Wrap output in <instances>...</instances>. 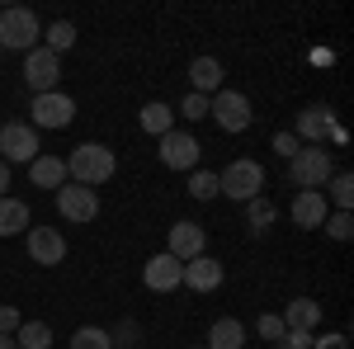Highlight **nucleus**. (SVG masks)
<instances>
[{
    "label": "nucleus",
    "mask_w": 354,
    "mask_h": 349,
    "mask_svg": "<svg viewBox=\"0 0 354 349\" xmlns=\"http://www.w3.org/2000/svg\"><path fill=\"white\" fill-rule=\"evenodd\" d=\"M113 170H118V156H113V147H104V142H81L66 156V180L71 185H85V189L109 185Z\"/></svg>",
    "instance_id": "1"
},
{
    "label": "nucleus",
    "mask_w": 354,
    "mask_h": 349,
    "mask_svg": "<svg viewBox=\"0 0 354 349\" xmlns=\"http://www.w3.org/2000/svg\"><path fill=\"white\" fill-rule=\"evenodd\" d=\"M43 43V24L38 15L15 5V10H0V53H33Z\"/></svg>",
    "instance_id": "2"
},
{
    "label": "nucleus",
    "mask_w": 354,
    "mask_h": 349,
    "mask_svg": "<svg viewBox=\"0 0 354 349\" xmlns=\"http://www.w3.org/2000/svg\"><path fill=\"white\" fill-rule=\"evenodd\" d=\"M218 194L222 198H236V203L260 198V194H265V165L250 161V156H236V161L218 175Z\"/></svg>",
    "instance_id": "3"
},
{
    "label": "nucleus",
    "mask_w": 354,
    "mask_h": 349,
    "mask_svg": "<svg viewBox=\"0 0 354 349\" xmlns=\"http://www.w3.org/2000/svg\"><path fill=\"white\" fill-rule=\"evenodd\" d=\"M208 118L218 123L222 133H245V128L255 123L250 95H241V90H218V95L208 100Z\"/></svg>",
    "instance_id": "4"
},
{
    "label": "nucleus",
    "mask_w": 354,
    "mask_h": 349,
    "mask_svg": "<svg viewBox=\"0 0 354 349\" xmlns=\"http://www.w3.org/2000/svg\"><path fill=\"white\" fill-rule=\"evenodd\" d=\"M330 175H335V161H330L326 147H302L298 156L288 161V180L298 189H326Z\"/></svg>",
    "instance_id": "5"
},
{
    "label": "nucleus",
    "mask_w": 354,
    "mask_h": 349,
    "mask_svg": "<svg viewBox=\"0 0 354 349\" xmlns=\"http://www.w3.org/2000/svg\"><path fill=\"white\" fill-rule=\"evenodd\" d=\"M43 156V147H38V128L33 123H5L0 128V161L5 165H28Z\"/></svg>",
    "instance_id": "6"
},
{
    "label": "nucleus",
    "mask_w": 354,
    "mask_h": 349,
    "mask_svg": "<svg viewBox=\"0 0 354 349\" xmlns=\"http://www.w3.org/2000/svg\"><path fill=\"white\" fill-rule=\"evenodd\" d=\"M28 123H33V128H71V123H76V100L62 95V90L33 95V100H28Z\"/></svg>",
    "instance_id": "7"
},
{
    "label": "nucleus",
    "mask_w": 354,
    "mask_h": 349,
    "mask_svg": "<svg viewBox=\"0 0 354 349\" xmlns=\"http://www.w3.org/2000/svg\"><path fill=\"white\" fill-rule=\"evenodd\" d=\"M156 156L165 170H198V137L185 128H170L165 137H156Z\"/></svg>",
    "instance_id": "8"
},
{
    "label": "nucleus",
    "mask_w": 354,
    "mask_h": 349,
    "mask_svg": "<svg viewBox=\"0 0 354 349\" xmlns=\"http://www.w3.org/2000/svg\"><path fill=\"white\" fill-rule=\"evenodd\" d=\"M57 213L66 217V222H76V227H85V222H95L100 217V189H85V185H66L57 189Z\"/></svg>",
    "instance_id": "9"
},
{
    "label": "nucleus",
    "mask_w": 354,
    "mask_h": 349,
    "mask_svg": "<svg viewBox=\"0 0 354 349\" xmlns=\"http://www.w3.org/2000/svg\"><path fill=\"white\" fill-rule=\"evenodd\" d=\"M57 81H62V57L48 53V48L24 53V85L33 90V95H53Z\"/></svg>",
    "instance_id": "10"
},
{
    "label": "nucleus",
    "mask_w": 354,
    "mask_h": 349,
    "mask_svg": "<svg viewBox=\"0 0 354 349\" xmlns=\"http://www.w3.org/2000/svg\"><path fill=\"white\" fill-rule=\"evenodd\" d=\"M330 128H335V109L330 104H307L298 113V128H293V137H298L302 147H326Z\"/></svg>",
    "instance_id": "11"
},
{
    "label": "nucleus",
    "mask_w": 354,
    "mask_h": 349,
    "mask_svg": "<svg viewBox=\"0 0 354 349\" xmlns=\"http://www.w3.org/2000/svg\"><path fill=\"white\" fill-rule=\"evenodd\" d=\"M203 245H208V232L198 222H175L170 236H165V255H175L180 265H189V260L203 255Z\"/></svg>",
    "instance_id": "12"
},
{
    "label": "nucleus",
    "mask_w": 354,
    "mask_h": 349,
    "mask_svg": "<svg viewBox=\"0 0 354 349\" xmlns=\"http://www.w3.org/2000/svg\"><path fill=\"white\" fill-rule=\"evenodd\" d=\"M330 203L322 189H298L293 194V203H288V217H293V227H302V232H317L322 222H326Z\"/></svg>",
    "instance_id": "13"
},
{
    "label": "nucleus",
    "mask_w": 354,
    "mask_h": 349,
    "mask_svg": "<svg viewBox=\"0 0 354 349\" xmlns=\"http://www.w3.org/2000/svg\"><path fill=\"white\" fill-rule=\"evenodd\" d=\"M24 245H28V260L33 265H62L66 260V236L57 227H28Z\"/></svg>",
    "instance_id": "14"
},
{
    "label": "nucleus",
    "mask_w": 354,
    "mask_h": 349,
    "mask_svg": "<svg viewBox=\"0 0 354 349\" xmlns=\"http://www.w3.org/2000/svg\"><path fill=\"white\" fill-rule=\"evenodd\" d=\"M222 279H227V274H222V260H213L208 250L180 269V288H194V293H218Z\"/></svg>",
    "instance_id": "15"
},
{
    "label": "nucleus",
    "mask_w": 354,
    "mask_h": 349,
    "mask_svg": "<svg viewBox=\"0 0 354 349\" xmlns=\"http://www.w3.org/2000/svg\"><path fill=\"white\" fill-rule=\"evenodd\" d=\"M180 260H175V255H151V260H147V265H142V283H147V288H151V293H175V288H180Z\"/></svg>",
    "instance_id": "16"
},
{
    "label": "nucleus",
    "mask_w": 354,
    "mask_h": 349,
    "mask_svg": "<svg viewBox=\"0 0 354 349\" xmlns=\"http://www.w3.org/2000/svg\"><path fill=\"white\" fill-rule=\"evenodd\" d=\"M222 81H227V71H222V62L218 57H194L189 62V85H194V95H218Z\"/></svg>",
    "instance_id": "17"
},
{
    "label": "nucleus",
    "mask_w": 354,
    "mask_h": 349,
    "mask_svg": "<svg viewBox=\"0 0 354 349\" xmlns=\"http://www.w3.org/2000/svg\"><path fill=\"white\" fill-rule=\"evenodd\" d=\"M24 227H33V213H28L24 198H10L0 194V241L5 236H24Z\"/></svg>",
    "instance_id": "18"
},
{
    "label": "nucleus",
    "mask_w": 354,
    "mask_h": 349,
    "mask_svg": "<svg viewBox=\"0 0 354 349\" xmlns=\"http://www.w3.org/2000/svg\"><path fill=\"white\" fill-rule=\"evenodd\" d=\"M28 185L57 194V189L66 185V161H62V156H38V161H28Z\"/></svg>",
    "instance_id": "19"
},
{
    "label": "nucleus",
    "mask_w": 354,
    "mask_h": 349,
    "mask_svg": "<svg viewBox=\"0 0 354 349\" xmlns=\"http://www.w3.org/2000/svg\"><path fill=\"white\" fill-rule=\"evenodd\" d=\"M203 349H245V326L236 317H218L208 326V345Z\"/></svg>",
    "instance_id": "20"
},
{
    "label": "nucleus",
    "mask_w": 354,
    "mask_h": 349,
    "mask_svg": "<svg viewBox=\"0 0 354 349\" xmlns=\"http://www.w3.org/2000/svg\"><path fill=\"white\" fill-rule=\"evenodd\" d=\"M317 321H322V302L312 297H293L283 307V330H317Z\"/></svg>",
    "instance_id": "21"
},
{
    "label": "nucleus",
    "mask_w": 354,
    "mask_h": 349,
    "mask_svg": "<svg viewBox=\"0 0 354 349\" xmlns=\"http://www.w3.org/2000/svg\"><path fill=\"white\" fill-rule=\"evenodd\" d=\"M137 128H142V133H151V137H165L170 128H175V109L161 104V100L142 104V109H137Z\"/></svg>",
    "instance_id": "22"
},
{
    "label": "nucleus",
    "mask_w": 354,
    "mask_h": 349,
    "mask_svg": "<svg viewBox=\"0 0 354 349\" xmlns=\"http://www.w3.org/2000/svg\"><path fill=\"white\" fill-rule=\"evenodd\" d=\"M322 194H326V203H335V213H350V208H354V175L335 170V175L326 180V189H322Z\"/></svg>",
    "instance_id": "23"
},
{
    "label": "nucleus",
    "mask_w": 354,
    "mask_h": 349,
    "mask_svg": "<svg viewBox=\"0 0 354 349\" xmlns=\"http://www.w3.org/2000/svg\"><path fill=\"white\" fill-rule=\"evenodd\" d=\"M15 345H19V349H53V326H48V321H19Z\"/></svg>",
    "instance_id": "24"
},
{
    "label": "nucleus",
    "mask_w": 354,
    "mask_h": 349,
    "mask_svg": "<svg viewBox=\"0 0 354 349\" xmlns=\"http://www.w3.org/2000/svg\"><path fill=\"white\" fill-rule=\"evenodd\" d=\"M43 48H48V53H71V48H76V24H71V19H57V24H48L43 28Z\"/></svg>",
    "instance_id": "25"
},
{
    "label": "nucleus",
    "mask_w": 354,
    "mask_h": 349,
    "mask_svg": "<svg viewBox=\"0 0 354 349\" xmlns=\"http://www.w3.org/2000/svg\"><path fill=\"white\" fill-rule=\"evenodd\" d=\"M274 217H279V213H274V203L265 198V194L245 203V227H250L255 236H265V232H270V227H274Z\"/></svg>",
    "instance_id": "26"
},
{
    "label": "nucleus",
    "mask_w": 354,
    "mask_h": 349,
    "mask_svg": "<svg viewBox=\"0 0 354 349\" xmlns=\"http://www.w3.org/2000/svg\"><path fill=\"white\" fill-rule=\"evenodd\" d=\"M71 349H113L109 326H81V330L71 335Z\"/></svg>",
    "instance_id": "27"
},
{
    "label": "nucleus",
    "mask_w": 354,
    "mask_h": 349,
    "mask_svg": "<svg viewBox=\"0 0 354 349\" xmlns=\"http://www.w3.org/2000/svg\"><path fill=\"white\" fill-rule=\"evenodd\" d=\"M189 198H198V203L218 198V175L213 170H189Z\"/></svg>",
    "instance_id": "28"
},
{
    "label": "nucleus",
    "mask_w": 354,
    "mask_h": 349,
    "mask_svg": "<svg viewBox=\"0 0 354 349\" xmlns=\"http://www.w3.org/2000/svg\"><path fill=\"white\" fill-rule=\"evenodd\" d=\"M322 232H326L330 241H350V236H354V213H326Z\"/></svg>",
    "instance_id": "29"
},
{
    "label": "nucleus",
    "mask_w": 354,
    "mask_h": 349,
    "mask_svg": "<svg viewBox=\"0 0 354 349\" xmlns=\"http://www.w3.org/2000/svg\"><path fill=\"white\" fill-rule=\"evenodd\" d=\"M255 335H260V340H283V335H288V330H283V317H279V312H265V317H260V321H255Z\"/></svg>",
    "instance_id": "30"
},
{
    "label": "nucleus",
    "mask_w": 354,
    "mask_h": 349,
    "mask_svg": "<svg viewBox=\"0 0 354 349\" xmlns=\"http://www.w3.org/2000/svg\"><path fill=\"white\" fill-rule=\"evenodd\" d=\"M180 113H185V118H189V123H198V118H208V95H185V100H180Z\"/></svg>",
    "instance_id": "31"
},
{
    "label": "nucleus",
    "mask_w": 354,
    "mask_h": 349,
    "mask_svg": "<svg viewBox=\"0 0 354 349\" xmlns=\"http://www.w3.org/2000/svg\"><path fill=\"white\" fill-rule=\"evenodd\" d=\"M274 151H279V156H283V161H293V156H298L302 151V142L293 133H274Z\"/></svg>",
    "instance_id": "32"
},
{
    "label": "nucleus",
    "mask_w": 354,
    "mask_h": 349,
    "mask_svg": "<svg viewBox=\"0 0 354 349\" xmlns=\"http://www.w3.org/2000/svg\"><path fill=\"white\" fill-rule=\"evenodd\" d=\"M274 349H312V330H288L283 340H274Z\"/></svg>",
    "instance_id": "33"
},
{
    "label": "nucleus",
    "mask_w": 354,
    "mask_h": 349,
    "mask_svg": "<svg viewBox=\"0 0 354 349\" xmlns=\"http://www.w3.org/2000/svg\"><path fill=\"white\" fill-rule=\"evenodd\" d=\"M312 349H350V335L326 330V335H312Z\"/></svg>",
    "instance_id": "34"
},
{
    "label": "nucleus",
    "mask_w": 354,
    "mask_h": 349,
    "mask_svg": "<svg viewBox=\"0 0 354 349\" xmlns=\"http://www.w3.org/2000/svg\"><path fill=\"white\" fill-rule=\"evenodd\" d=\"M109 335H113V340H118V345H123V349H133V340H142V326L123 321V326H118V330H109Z\"/></svg>",
    "instance_id": "35"
},
{
    "label": "nucleus",
    "mask_w": 354,
    "mask_h": 349,
    "mask_svg": "<svg viewBox=\"0 0 354 349\" xmlns=\"http://www.w3.org/2000/svg\"><path fill=\"white\" fill-rule=\"evenodd\" d=\"M19 330V312L15 307H0V335H15Z\"/></svg>",
    "instance_id": "36"
},
{
    "label": "nucleus",
    "mask_w": 354,
    "mask_h": 349,
    "mask_svg": "<svg viewBox=\"0 0 354 349\" xmlns=\"http://www.w3.org/2000/svg\"><path fill=\"white\" fill-rule=\"evenodd\" d=\"M5 189H10V165L0 161V194H5Z\"/></svg>",
    "instance_id": "37"
},
{
    "label": "nucleus",
    "mask_w": 354,
    "mask_h": 349,
    "mask_svg": "<svg viewBox=\"0 0 354 349\" xmlns=\"http://www.w3.org/2000/svg\"><path fill=\"white\" fill-rule=\"evenodd\" d=\"M0 349H19V345H15V335H0Z\"/></svg>",
    "instance_id": "38"
},
{
    "label": "nucleus",
    "mask_w": 354,
    "mask_h": 349,
    "mask_svg": "<svg viewBox=\"0 0 354 349\" xmlns=\"http://www.w3.org/2000/svg\"><path fill=\"white\" fill-rule=\"evenodd\" d=\"M194 349H203V345H194Z\"/></svg>",
    "instance_id": "39"
}]
</instances>
